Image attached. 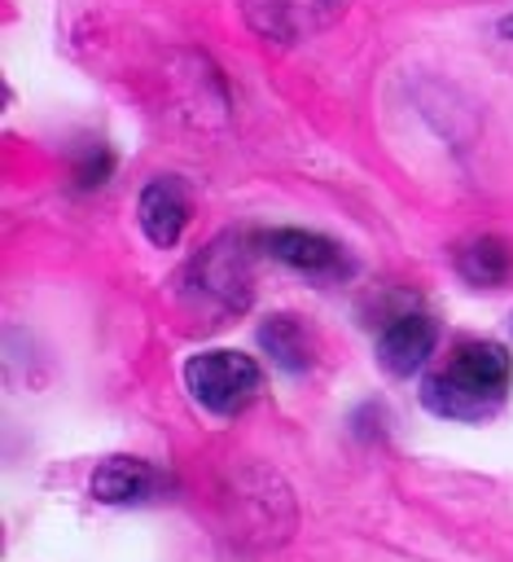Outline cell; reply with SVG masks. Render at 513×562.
Masks as SVG:
<instances>
[{
    "mask_svg": "<svg viewBox=\"0 0 513 562\" xmlns=\"http://www.w3.org/2000/svg\"><path fill=\"white\" fill-rule=\"evenodd\" d=\"M259 342H263V351H267L281 369H289V373H303V369L311 364V338H307V329H303L294 316H272V321L259 329Z\"/></svg>",
    "mask_w": 513,
    "mask_h": 562,
    "instance_id": "cell-8",
    "label": "cell"
},
{
    "mask_svg": "<svg viewBox=\"0 0 513 562\" xmlns=\"http://www.w3.org/2000/svg\"><path fill=\"white\" fill-rule=\"evenodd\" d=\"M184 382H189V391L202 408H210L219 417H232L259 395L263 373L241 351H197L184 364Z\"/></svg>",
    "mask_w": 513,
    "mask_h": 562,
    "instance_id": "cell-2",
    "label": "cell"
},
{
    "mask_svg": "<svg viewBox=\"0 0 513 562\" xmlns=\"http://www.w3.org/2000/svg\"><path fill=\"white\" fill-rule=\"evenodd\" d=\"M162 470H153L140 457H110L105 465H96L92 474V496L105 505H136L162 492Z\"/></svg>",
    "mask_w": 513,
    "mask_h": 562,
    "instance_id": "cell-6",
    "label": "cell"
},
{
    "mask_svg": "<svg viewBox=\"0 0 513 562\" xmlns=\"http://www.w3.org/2000/svg\"><path fill=\"white\" fill-rule=\"evenodd\" d=\"M263 246L272 250V259L289 263L294 272L316 277V281H333V277L351 272V259L342 255V246L320 233H307V228H276L263 237Z\"/></svg>",
    "mask_w": 513,
    "mask_h": 562,
    "instance_id": "cell-3",
    "label": "cell"
},
{
    "mask_svg": "<svg viewBox=\"0 0 513 562\" xmlns=\"http://www.w3.org/2000/svg\"><path fill=\"white\" fill-rule=\"evenodd\" d=\"M513 360L500 342H460L443 369H434L421 386V400L430 413L452 422H482L491 417L509 395Z\"/></svg>",
    "mask_w": 513,
    "mask_h": 562,
    "instance_id": "cell-1",
    "label": "cell"
},
{
    "mask_svg": "<svg viewBox=\"0 0 513 562\" xmlns=\"http://www.w3.org/2000/svg\"><path fill=\"white\" fill-rule=\"evenodd\" d=\"M342 0H250V18L263 31H281L294 35L298 26H311V13H333Z\"/></svg>",
    "mask_w": 513,
    "mask_h": 562,
    "instance_id": "cell-9",
    "label": "cell"
},
{
    "mask_svg": "<svg viewBox=\"0 0 513 562\" xmlns=\"http://www.w3.org/2000/svg\"><path fill=\"white\" fill-rule=\"evenodd\" d=\"M456 272H460L469 285H482V290L504 285V281L513 277V250H509V241H500V237H474V241L456 255Z\"/></svg>",
    "mask_w": 513,
    "mask_h": 562,
    "instance_id": "cell-7",
    "label": "cell"
},
{
    "mask_svg": "<svg viewBox=\"0 0 513 562\" xmlns=\"http://www.w3.org/2000/svg\"><path fill=\"white\" fill-rule=\"evenodd\" d=\"M504 35H513V18H509V22H504Z\"/></svg>",
    "mask_w": 513,
    "mask_h": 562,
    "instance_id": "cell-11",
    "label": "cell"
},
{
    "mask_svg": "<svg viewBox=\"0 0 513 562\" xmlns=\"http://www.w3.org/2000/svg\"><path fill=\"white\" fill-rule=\"evenodd\" d=\"M105 176H110V154H105V149H88V158L79 162L75 180H79L83 189H92V184H105Z\"/></svg>",
    "mask_w": 513,
    "mask_h": 562,
    "instance_id": "cell-10",
    "label": "cell"
},
{
    "mask_svg": "<svg viewBox=\"0 0 513 562\" xmlns=\"http://www.w3.org/2000/svg\"><path fill=\"white\" fill-rule=\"evenodd\" d=\"M434 342H438V325L430 321V316H421V312H408V316H399V321H390L386 329H381V338H377V360L390 369V373H412V369H421L425 364V356L434 351Z\"/></svg>",
    "mask_w": 513,
    "mask_h": 562,
    "instance_id": "cell-5",
    "label": "cell"
},
{
    "mask_svg": "<svg viewBox=\"0 0 513 562\" xmlns=\"http://www.w3.org/2000/svg\"><path fill=\"white\" fill-rule=\"evenodd\" d=\"M136 215H140V228H145V237H149L153 246H162V250L175 246L180 233H184V224H189V193H184V184H180L175 176L149 180V184L140 189Z\"/></svg>",
    "mask_w": 513,
    "mask_h": 562,
    "instance_id": "cell-4",
    "label": "cell"
}]
</instances>
